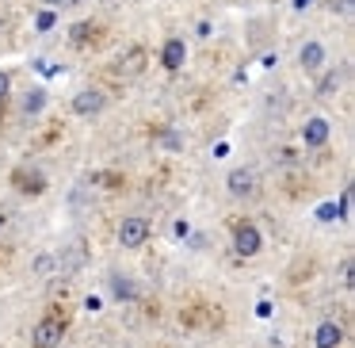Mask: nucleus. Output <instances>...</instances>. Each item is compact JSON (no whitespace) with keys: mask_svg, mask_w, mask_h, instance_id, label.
<instances>
[{"mask_svg":"<svg viewBox=\"0 0 355 348\" xmlns=\"http://www.w3.org/2000/svg\"><path fill=\"white\" fill-rule=\"evenodd\" d=\"M298 62H302V69H306V73H317L324 65V47H321V42H306V47L298 50Z\"/></svg>","mask_w":355,"mask_h":348,"instance_id":"nucleus-8","label":"nucleus"},{"mask_svg":"<svg viewBox=\"0 0 355 348\" xmlns=\"http://www.w3.org/2000/svg\"><path fill=\"white\" fill-rule=\"evenodd\" d=\"M149 238V222L146 218H126L123 226H119V245L123 249H141Z\"/></svg>","mask_w":355,"mask_h":348,"instance_id":"nucleus-2","label":"nucleus"},{"mask_svg":"<svg viewBox=\"0 0 355 348\" xmlns=\"http://www.w3.org/2000/svg\"><path fill=\"white\" fill-rule=\"evenodd\" d=\"M260 245H263L260 230H256L252 222H241L237 233H233V249H237V256H256V253H260Z\"/></svg>","mask_w":355,"mask_h":348,"instance_id":"nucleus-3","label":"nucleus"},{"mask_svg":"<svg viewBox=\"0 0 355 348\" xmlns=\"http://www.w3.org/2000/svg\"><path fill=\"white\" fill-rule=\"evenodd\" d=\"M309 4H313V0H294V8H298V12H306Z\"/></svg>","mask_w":355,"mask_h":348,"instance_id":"nucleus-23","label":"nucleus"},{"mask_svg":"<svg viewBox=\"0 0 355 348\" xmlns=\"http://www.w3.org/2000/svg\"><path fill=\"white\" fill-rule=\"evenodd\" d=\"M329 134H332V123H329V119H321V115H317V119H309V123L306 126H302V142H306V146H324V142H329Z\"/></svg>","mask_w":355,"mask_h":348,"instance_id":"nucleus-6","label":"nucleus"},{"mask_svg":"<svg viewBox=\"0 0 355 348\" xmlns=\"http://www.w3.org/2000/svg\"><path fill=\"white\" fill-rule=\"evenodd\" d=\"M50 268H54V256H39V260H35V276H46Z\"/></svg>","mask_w":355,"mask_h":348,"instance_id":"nucleus-18","label":"nucleus"},{"mask_svg":"<svg viewBox=\"0 0 355 348\" xmlns=\"http://www.w3.org/2000/svg\"><path fill=\"white\" fill-rule=\"evenodd\" d=\"M340 340H344V329H340L336 322H321L313 329V345L317 348H340Z\"/></svg>","mask_w":355,"mask_h":348,"instance_id":"nucleus-7","label":"nucleus"},{"mask_svg":"<svg viewBox=\"0 0 355 348\" xmlns=\"http://www.w3.org/2000/svg\"><path fill=\"white\" fill-rule=\"evenodd\" d=\"M69 4H80V0H69Z\"/></svg>","mask_w":355,"mask_h":348,"instance_id":"nucleus-25","label":"nucleus"},{"mask_svg":"<svg viewBox=\"0 0 355 348\" xmlns=\"http://www.w3.org/2000/svg\"><path fill=\"white\" fill-rule=\"evenodd\" d=\"M12 180H16V188H19V192H31V195H39L42 188H46V180H42V172H27V169H19Z\"/></svg>","mask_w":355,"mask_h":348,"instance_id":"nucleus-11","label":"nucleus"},{"mask_svg":"<svg viewBox=\"0 0 355 348\" xmlns=\"http://www.w3.org/2000/svg\"><path fill=\"white\" fill-rule=\"evenodd\" d=\"M230 195H252L256 192V176L248 169H237V172H230Z\"/></svg>","mask_w":355,"mask_h":348,"instance_id":"nucleus-9","label":"nucleus"},{"mask_svg":"<svg viewBox=\"0 0 355 348\" xmlns=\"http://www.w3.org/2000/svg\"><path fill=\"white\" fill-rule=\"evenodd\" d=\"M92 31H96L92 24H77V27H73V35H69V39H73V42H85V39H88V35H92Z\"/></svg>","mask_w":355,"mask_h":348,"instance_id":"nucleus-17","label":"nucleus"},{"mask_svg":"<svg viewBox=\"0 0 355 348\" xmlns=\"http://www.w3.org/2000/svg\"><path fill=\"white\" fill-rule=\"evenodd\" d=\"M62 329L65 325L58 322V317H42L31 333V348H58L62 345Z\"/></svg>","mask_w":355,"mask_h":348,"instance_id":"nucleus-1","label":"nucleus"},{"mask_svg":"<svg viewBox=\"0 0 355 348\" xmlns=\"http://www.w3.org/2000/svg\"><path fill=\"white\" fill-rule=\"evenodd\" d=\"M141 69H146V50H141V47L126 50V58H123V65H119V73H123V77H138Z\"/></svg>","mask_w":355,"mask_h":348,"instance_id":"nucleus-10","label":"nucleus"},{"mask_svg":"<svg viewBox=\"0 0 355 348\" xmlns=\"http://www.w3.org/2000/svg\"><path fill=\"white\" fill-rule=\"evenodd\" d=\"M103 103H107V96L100 88H85V92L73 96V111L77 115H96V111H103Z\"/></svg>","mask_w":355,"mask_h":348,"instance_id":"nucleus-5","label":"nucleus"},{"mask_svg":"<svg viewBox=\"0 0 355 348\" xmlns=\"http://www.w3.org/2000/svg\"><path fill=\"white\" fill-rule=\"evenodd\" d=\"M50 8H62V4H69V0H46Z\"/></svg>","mask_w":355,"mask_h":348,"instance_id":"nucleus-24","label":"nucleus"},{"mask_svg":"<svg viewBox=\"0 0 355 348\" xmlns=\"http://www.w3.org/2000/svg\"><path fill=\"white\" fill-rule=\"evenodd\" d=\"M336 210H340V218H347V210H352V195H347V192L340 195V207Z\"/></svg>","mask_w":355,"mask_h":348,"instance_id":"nucleus-20","label":"nucleus"},{"mask_svg":"<svg viewBox=\"0 0 355 348\" xmlns=\"http://www.w3.org/2000/svg\"><path fill=\"white\" fill-rule=\"evenodd\" d=\"M0 226H4V215H0Z\"/></svg>","mask_w":355,"mask_h":348,"instance_id":"nucleus-26","label":"nucleus"},{"mask_svg":"<svg viewBox=\"0 0 355 348\" xmlns=\"http://www.w3.org/2000/svg\"><path fill=\"white\" fill-rule=\"evenodd\" d=\"M340 283H344V287H352V283H355V276H352V260L340 264Z\"/></svg>","mask_w":355,"mask_h":348,"instance_id":"nucleus-19","label":"nucleus"},{"mask_svg":"<svg viewBox=\"0 0 355 348\" xmlns=\"http://www.w3.org/2000/svg\"><path fill=\"white\" fill-rule=\"evenodd\" d=\"M256 314H260V317H271V302L260 299V302H256Z\"/></svg>","mask_w":355,"mask_h":348,"instance_id":"nucleus-22","label":"nucleus"},{"mask_svg":"<svg viewBox=\"0 0 355 348\" xmlns=\"http://www.w3.org/2000/svg\"><path fill=\"white\" fill-rule=\"evenodd\" d=\"M115 295L119 299H134V283L130 279H115Z\"/></svg>","mask_w":355,"mask_h":348,"instance_id":"nucleus-16","label":"nucleus"},{"mask_svg":"<svg viewBox=\"0 0 355 348\" xmlns=\"http://www.w3.org/2000/svg\"><path fill=\"white\" fill-rule=\"evenodd\" d=\"M8 88H12V77H8V73H0V103H4V96H8Z\"/></svg>","mask_w":355,"mask_h":348,"instance_id":"nucleus-21","label":"nucleus"},{"mask_svg":"<svg viewBox=\"0 0 355 348\" xmlns=\"http://www.w3.org/2000/svg\"><path fill=\"white\" fill-rule=\"evenodd\" d=\"M340 81H344V73H340V69H329V73L321 77V85H317V96H336Z\"/></svg>","mask_w":355,"mask_h":348,"instance_id":"nucleus-12","label":"nucleus"},{"mask_svg":"<svg viewBox=\"0 0 355 348\" xmlns=\"http://www.w3.org/2000/svg\"><path fill=\"white\" fill-rule=\"evenodd\" d=\"M58 24V16H54V8H46V12H39V19H35V27L39 31H50V27Z\"/></svg>","mask_w":355,"mask_h":348,"instance_id":"nucleus-15","label":"nucleus"},{"mask_svg":"<svg viewBox=\"0 0 355 348\" xmlns=\"http://www.w3.org/2000/svg\"><path fill=\"white\" fill-rule=\"evenodd\" d=\"M42 108H46V92H42V88H35V92L24 100V111H27V115H39Z\"/></svg>","mask_w":355,"mask_h":348,"instance_id":"nucleus-13","label":"nucleus"},{"mask_svg":"<svg viewBox=\"0 0 355 348\" xmlns=\"http://www.w3.org/2000/svg\"><path fill=\"white\" fill-rule=\"evenodd\" d=\"M317 218H321V222H336V218H340L336 203H321V207H317Z\"/></svg>","mask_w":355,"mask_h":348,"instance_id":"nucleus-14","label":"nucleus"},{"mask_svg":"<svg viewBox=\"0 0 355 348\" xmlns=\"http://www.w3.org/2000/svg\"><path fill=\"white\" fill-rule=\"evenodd\" d=\"M184 62H187V42L172 35V39L161 47V65H164V69L176 73V69H184Z\"/></svg>","mask_w":355,"mask_h":348,"instance_id":"nucleus-4","label":"nucleus"}]
</instances>
